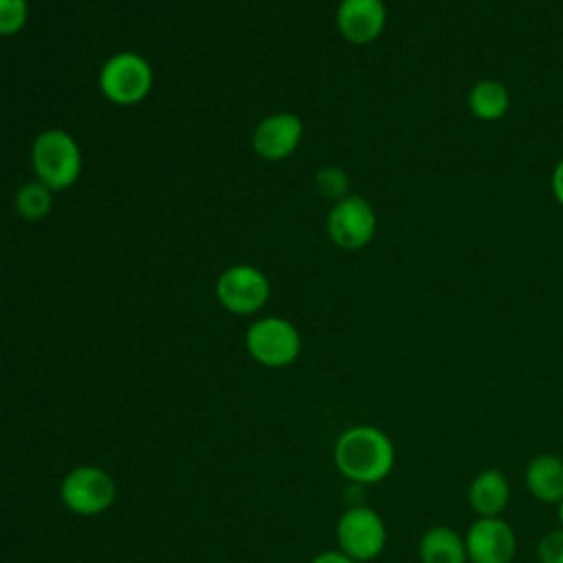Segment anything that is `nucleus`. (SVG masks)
<instances>
[{"label":"nucleus","mask_w":563,"mask_h":563,"mask_svg":"<svg viewBox=\"0 0 563 563\" xmlns=\"http://www.w3.org/2000/svg\"><path fill=\"white\" fill-rule=\"evenodd\" d=\"M394 444L376 427L358 424L343 431L334 444V464L343 477L356 484H376L394 468Z\"/></svg>","instance_id":"nucleus-1"},{"label":"nucleus","mask_w":563,"mask_h":563,"mask_svg":"<svg viewBox=\"0 0 563 563\" xmlns=\"http://www.w3.org/2000/svg\"><path fill=\"white\" fill-rule=\"evenodd\" d=\"M31 165L35 180L55 194L70 189L79 180L84 158L73 134L62 128H48L31 145Z\"/></svg>","instance_id":"nucleus-2"},{"label":"nucleus","mask_w":563,"mask_h":563,"mask_svg":"<svg viewBox=\"0 0 563 563\" xmlns=\"http://www.w3.org/2000/svg\"><path fill=\"white\" fill-rule=\"evenodd\" d=\"M101 95L121 108L145 101L154 86L152 64L134 51H119L110 55L97 75Z\"/></svg>","instance_id":"nucleus-3"},{"label":"nucleus","mask_w":563,"mask_h":563,"mask_svg":"<svg viewBox=\"0 0 563 563\" xmlns=\"http://www.w3.org/2000/svg\"><path fill=\"white\" fill-rule=\"evenodd\" d=\"M244 345L251 358L260 365L286 367L297 361L301 352V336L288 319L262 317L246 328Z\"/></svg>","instance_id":"nucleus-4"},{"label":"nucleus","mask_w":563,"mask_h":563,"mask_svg":"<svg viewBox=\"0 0 563 563\" xmlns=\"http://www.w3.org/2000/svg\"><path fill=\"white\" fill-rule=\"evenodd\" d=\"M216 299L231 314H255L271 297V279L253 264H233L216 279Z\"/></svg>","instance_id":"nucleus-5"},{"label":"nucleus","mask_w":563,"mask_h":563,"mask_svg":"<svg viewBox=\"0 0 563 563\" xmlns=\"http://www.w3.org/2000/svg\"><path fill=\"white\" fill-rule=\"evenodd\" d=\"M376 227L378 220L374 207L358 194H347L345 198L332 202L325 218L328 238L343 251L365 249L374 240Z\"/></svg>","instance_id":"nucleus-6"},{"label":"nucleus","mask_w":563,"mask_h":563,"mask_svg":"<svg viewBox=\"0 0 563 563\" xmlns=\"http://www.w3.org/2000/svg\"><path fill=\"white\" fill-rule=\"evenodd\" d=\"M385 541H387L385 521L376 510L367 506L347 508L336 523L339 552H343L356 563L376 559L383 552Z\"/></svg>","instance_id":"nucleus-7"},{"label":"nucleus","mask_w":563,"mask_h":563,"mask_svg":"<svg viewBox=\"0 0 563 563\" xmlns=\"http://www.w3.org/2000/svg\"><path fill=\"white\" fill-rule=\"evenodd\" d=\"M59 495L70 512L99 515L112 506L117 484L112 475L99 466H77L64 477Z\"/></svg>","instance_id":"nucleus-8"},{"label":"nucleus","mask_w":563,"mask_h":563,"mask_svg":"<svg viewBox=\"0 0 563 563\" xmlns=\"http://www.w3.org/2000/svg\"><path fill=\"white\" fill-rule=\"evenodd\" d=\"M464 543L471 563H512L517 552L515 530L501 517H477Z\"/></svg>","instance_id":"nucleus-9"},{"label":"nucleus","mask_w":563,"mask_h":563,"mask_svg":"<svg viewBox=\"0 0 563 563\" xmlns=\"http://www.w3.org/2000/svg\"><path fill=\"white\" fill-rule=\"evenodd\" d=\"M301 139L303 121L295 112H273L255 125L251 145L260 158L277 163L295 154Z\"/></svg>","instance_id":"nucleus-10"},{"label":"nucleus","mask_w":563,"mask_h":563,"mask_svg":"<svg viewBox=\"0 0 563 563\" xmlns=\"http://www.w3.org/2000/svg\"><path fill=\"white\" fill-rule=\"evenodd\" d=\"M334 22L345 42L365 46L383 35L387 7L383 0H339Z\"/></svg>","instance_id":"nucleus-11"},{"label":"nucleus","mask_w":563,"mask_h":563,"mask_svg":"<svg viewBox=\"0 0 563 563\" xmlns=\"http://www.w3.org/2000/svg\"><path fill=\"white\" fill-rule=\"evenodd\" d=\"M510 499V484L499 468L479 471L468 486V506L477 517H499Z\"/></svg>","instance_id":"nucleus-12"},{"label":"nucleus","mask_w":563,"mask_h":563,"mask_svg":"<svg viewBox=\"0 0 563 563\" xmlns=\"http://www.w3.org/2000/svg\"><path fill=\"white\" fill-rule=\"evenodd\" d=\"M523 477L534 499L543 504H559L563 499V457L554 453L534 455Z\"/></svg>","instance_id":"nucleus-13"},{"label":"nucleus","mask_w":563,"mask_h":563,"mask_svg":"<svg viewBox=\"0 0 563 563\" xmlns=\"http://www.w3.org/2000/svg\"><path fill=\"white\" fill-rule=\"evenodd\" d=\"M418 554L422 563H466V543L451 526H431L420 537Z\"/></svg>","instance_id":"nucleus-14"},{"label":"nucleus","mask_w":563,"mask_h":563,"mask_svg":"<svg viewBox=\"0 0 563 563\" xmlns=\"http://www.w3.org/2000/svg\"><path fill=\"white\" fill-rule=\"evenodd\" d=\"M468 112L486 123L499 121L510 110V90L499 79H479L466 97Z\"/></svg>","instance_id":"nucleus-15"},{"label":"nucleus","mask_w":563,"mask_h":563,"mask_svg":"<svg viewBox=\"0 0 563 563\" xmlns=\"http://www.w3.org/2000/svg\"><path fill=\"white\" fill-rule=\"evenodd\" d=\"M15 213L26 222L44 220L53 209V191L40 180L22 183L13 198Z\"/></svg>","instance_id":"nucleus-16"},{"label":"nucleus","mask_w":563,"mask_h":563,"mask_svg":"<svg viewBox=\"0 0 563 563\" xmlns=\"http://www.w3.org/2000/svg\"><path fill=\"white\" fill-rule=\"evenodd\" d=\"M314 189L321 198L336 202L350 194V176L339 165H323L314 174Z\"/></svg>","instance_id":"nucleus-17"},{"label":"nucleus","mask_w":563,"mask_h":563,"mask_svg":"<svg viewBox=\"0 0 563 563\" xmlns=\"http://www.w3.org/2000/svg\"><path fill=\"white\" fill-rule=\"evenodd\" d=\"M29 20L26 0H0V37L18 35Z\"/></svg>","instance_id":"nucleus-18"},{"label":"nucleus","mask_w":563,"mask_h":563,"mask_svg":"<svg viewBox=\"0 0 563 563\" xmlns=\"http://www.w3.org/2000/svg\"><path fill=\"white\" fill-rule=\"evenodd\" d=\"M539 563H563V528L545 532L537 543Z\"/></svg>","instance_id":"nucleus-19"},{"label":"nucleus","mask_w":563,"mask_h":563,"mask_svg":"<svg viewBox=\"0 0 563 563\" xmlns=\"http://www.w3.org/2000/svg\"><path fill=\"white\" fill-rule=\"evenodd\" d=\"M550 185H552V194H554L556 202L563 207V158L554 165V169H552V178H550Z\"/></svg>","instance_id":"nucleus-20"},{"label":"nucleus","mask_w":563,"mask_h":563,"mask_svg":"<svg viewBox=\"0 0 563 563\" xmlns=\"http://www.w3.org/2000/svg\"><path fill=\"white\" fill-rule=\"evenodd\" d=\"M310 563H356V561H352L343 552H323V554L314 556Z\"/></svg>","instance_id":"nucleus-21"},{"label":"nucleus","mask_w":563,"mask_h":563,"mask_svg":"<svg viewBox=\"0 0 563 563\" xmlns=\"http://www.w3.org/2000/svg\"><path fill=\"white\" fill-rule=\"evenodd\" d=\"M559 521H561V528H563V499L559 501Z\"/></svg>","instance_id":"nucleus-22"}]
</instances>
